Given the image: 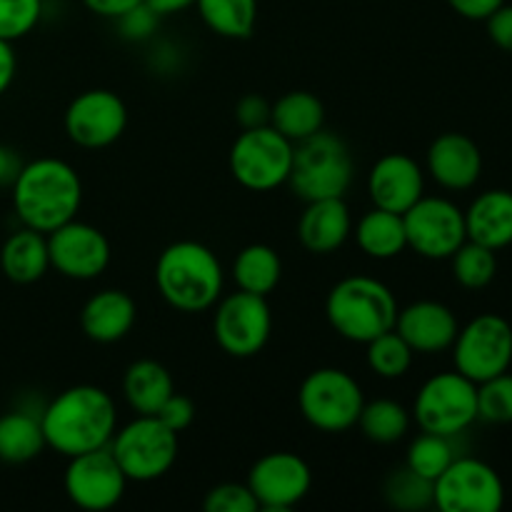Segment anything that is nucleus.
<instances>
[{
  "instance_id": "f257e3e1",
  "label": "nucleus",
  "mask_w": 512,
  "mask_h": 512,
  "mask_svg": "<svg viewBox=\"0 0 512 512\" xmlns=\"http://www.w3.org/2000/svg\"><path fill=\"white\" fill-rule=\"evenodd\" d=\"M45 445L73 458L108 448L118 430V408L110 393L98 385H73L55 395L40 413Z\"/></svg>"
},
{
  "instance_id": "f03ea898",
  "label": "nucleus",
  "mask_w": 512,
  "mask_h": 512,
  "mask_svg": "<svg viewBox=\"0 0 512 512\" xmlns=\"http://www.w3.org/2000/svg\"><path fill=\"white\" fill-rule=\"evenodd\" d=\"M10 190L20 223L45 235L78 218L83 205V180L73 165L60 158L25 163Z\"/></svg>"
},
{
  "instance_id": "7ed1b4c3",
  "label": "nucleus",
  "mask_w": 512,
  "mask_h": 512,
  "mask_svg": "<svg viewBox=\"0 0 512 512\" xmlns=\"http://www.w3.org/2000/svg\"><path fill=\"white\" fill-rule=\"evenodd\" d=\"M153 278L160 298L178 313H203L223 298V265L198 240L170 243L155 260Z\"/></svg>"
},
{
  "instance_id": "20e7f679",
  "label": "nucleus",
  "mask_w": 512,
  "mask_h": 512,
  "mask_svg": "<svg viewBox=\"0 0 512 512\" xmlns=\"http://www.w3.org/2000/svg\"><path fill=\"white\" fill-rule=\"evenodd\" d=\"M400 305L393 290L370 275H350L325 298V318L340 338L350 343H370L395 328Z\"/></svg>"
},
{
  "instance_id": "39448f33",
  "label": "nucleus",
  "mask_w": 512,
  "mask_h": 512,
  "mask_svg": "<svg viewBox=\"0 0 512 512\" xmlns=\"http://www.w3.org/2000/svg\"><path fill=\"white\" fill-rule=\"evenodd\" d=\"M355 163L348 143L330 130H318L295 143L288 185L300 200L345 198L353 183Z\"/></svg>"
},
{
  "instance_id": "423d86ee",
  "label": "nucleus",
  "mask_w": 512,
  "mask_h": 512,
  "mask_svg": "<svg viewBox=\"0 0 512 512\" xmlns=\"http://www.w3.org/2000/svg\"><path fill=\"white\" fill-rule=\"evenodd\" d=\"M108 448L128 483H153L168 475L178 460V433L158 415H135L115 430Z\"/></svg>"
},
{
  "instance_id": "0eeeda50",
  "label": "nucleus",
  "mask_w": 512,
  "mask_h": 512,
  "mask_svg": "<svg viewBox=\"0 0 512 512\" xmlns=\"http://www.w3.org/2000/svg\"><path fill=\"white\" fill-rule=\"evenodd\" d=\"M363 405L365 395L360 383L340 368H318L300 383V415L320 433H345L355 428Z\"/></svg>"
},
{
  "instance_id": "6e6552de",
  "label": "nucleus",
  "mask_w": 512,
  "mask_h": 512,
  "mask_svg": "<svg viewBox=\"0 0 512 512\" xmlns=\"http://www.w3.org/2000/svg\"><path fill=\"white\" fill-rule=\"evenodd\" d=\"M413 418L423 433L458 438L478 420V383L458 370L433 375L415 395Z\"/></svg>"
},
{
  "instance_id": "1a4fd4ad",
  "label": "nucleus",
  "mask_w": 512,
  "mask_h": 512,
  "mask_svg": "<svg viewBox=\"0 0 512 512\" xmlns=\"http://www.w3.org/2000/svg\"><path fill=\"white\" fill-rule=\"evenodd\" d=\"M295 143H290L273 125L248 128L235 138L230 148L228 165L235 183L253 193H270V190L288 185L290 168H293Z\"/></svg>"
},
{
  "instance_id": "9d476101",
  "label": "nucleus",
  "mask_w": 512,
  "mask_h": 512,
  "mask_svg": "<svg viewBox=\"0 0 512 512\" xmlns=\"http://www.w3.org/2000/svg\"><path fill=\"white\" fill-rule=\"evenodd\" d=\"M215 343L230 358H255L268 345L273 333V313L263 295L230 293L213 305Z\"/></svg>"
},
{
  "instance_id": "9b49d317",
  "label": "nucleus",
  "mask_w": 512,
  "mask_h": 512,
  "mask_svg": "<svg viewBox=\"0 0 512 512\" xmlns=\"http://www.w3.org/2000/svg\"><path fill=\"white\" fill-rule=\"evenodd\" d=\"M453 363L455 370L473 383H483L510 370L512 325L498 313L473 318L455 335Z\"/></svg>"
},
{
  "instance_id": "f8f14e48",
  "label": "nucleus",
  "mask_w": 512,
  "mask_h": 512,
  "mask_svg": "<svg viewBox=\"0 0 512 512\" xmlns=\"http://www.w3.org/2000/svg\"><path fill=\"white\" fill-rule=\"evenodd\" d=\"M505 505L503 478L478 458H455L435 480L440 512H498Z\"/></svg>"
},
{
  "instance_id": "ddd939ff",
  "label": "nucleus",
  "mask_w": 512,
  "mask_h": 512,
  "mask_svg": "<svg viewBox=\"0 0 512 512\" xmlns=\"http://www.w3.org/2000/svg\"><path fill=\"white\" fill-rule=\"evenodd\" d=\"M408 248L420 258L448 260L468 240L465 210L448 198H423L403 213Z\"/></svg>"
},
{
  "instance_id": "4468645a",
  "label": "nucleus",
  "mask_w": 512,
  "mask_h": 512,
  "mask_svg": "<svg viewBox=\"0 0 512 512\" xmlns=\"http://www.w3.org/2000/svg\"><path fill=\"white\" fill-rule=\"evenodd\" d=\"M63 128L70 143H75L78 148H108L123 138L125 128H128V108L113 90H83L65 108Z\"/></svg>"
},
{
  "instance_id": "2eb2a0df",
  "label": "nucleus",
  "mask_w": 512,
  "mask_h": 512,
  "mask_svg": "<svg viewBox=\"0 0 512 512\" xmlns=\"http://www.w3.org/2000/svg\"><path fill=\"white\" fill-rule=\"evenodd\" d=\"M63 485L65 495L75 508L105 512L113 510L125 498L128 478L120 470L110 448H98L68 458Z\"/></svg>"
},
{
  "instance_id": "dca6fc26",
  "label": "nucleus",
  "mask_w": 512,
  "mask_h": 512,
  "mask_svg": "<svg viewBox=\"0 0 512 512\" xmlns=\"http://www.w3.org/2000/svg\"><path fill=\"white\" fill-rule=\"evenodd\" d=\"M245 483L260 510L285 512L308 498L313 488V470L300 455L278 450L255 460Z\"/></svg>"
},
{
  "instance_id": "f3484780",
  "label": "nucleus",
  "mask_w": 512,
  "mask_h": 512,
  "mask_svg": "<svg viewBox=\"0 0 512 512\" xmlns=\"http://www.w3.org/2000/svg\"><path fill=\"white\" fill-rule=\"evenodd\" d=\"M50 268L68 280H95L108 270L113 248L103 230L73 218L48 233Z\"/></svg>"
},
{
  "instance_id": "a211bd4d",
  "label": "nucleus",
  "mask_w": 512,
  "mask_h": 512,
  "mask_svg": "<svg viewBox=\"0 0 512 512\" xmlns=\"http://www.w3.org/2000/svg\"><path fill=\"white\" fill-rule=\"evenodd\" d=\"M368 195L373 208L403 215L425 195V170L405 153H388L370 168Z\"/></svg>"
},
{
  "instance_id": "6ab92c4d",
  "label": "nucleus",
  "mask_w": 512,
  "mask_h": 512,
  "mask_svg": "<svg viewBox=\"0 0 512 512\" xmlns=\"http://www.w3.org/2000/svg\"><path fill=\"white\" fill-rule=\"evenodd\" d=\"M460 323L453 310L438 300H418L408 308H400L395 320V333L413 348V353L435 355L450 350L458 335Z\"/></svg>"
},
{
  "instance_id": "aec40b11",
  "label": "nucleus",
  "mask_w": 512,
  "mask_h": 512,
  "mask_svg": "<svg viewBox=\"0 0 512 512\" xmlns=\"http://www.w3.org/2000/svg\"><path fill=\"white\" fill-rule=\"evenodd\" d=\"M430 178L445 190H470L483 175V153L465 133H443L425 155Z\"/></svg>"
},
{
  "instance_id": "412c9836",
  "label": "nucleus",
  "mask_w": 512,
  "mask_h": 512,
  "mask_svg": "<svg viewBox=\"0 0 512 512\" xmlns=\"http://www.w3.org/2000/svg\"><path fill=\"white\" fill-rule=\"evenodd\" d=\"M138 320V305L130 293L115 288L98 290L80 310V328L93 343L110 345L128 338Z\"/></svg>"
},
{
  "instance_id": "4be33fe9",
  "label": "nucleus",
  "mask_w": 512,
  "mask_h": 512,
  "mask_svg": "<svg viewBox=\"0 0 512 512\" xmlns=\"http://www.w3.org/2000/svg\"><path fill=\"white\" fill-rule=\"evenodd\" d=\"M353 233V215L345 198L310 200L298 220V240L308 253L330 255Z\"/></svg>"
},
{
  "instance_id": "5701e85b",
  "label": "nucleus",
  "mask_w": 512,
  "mask_h": 512,
  "mask_svg": "<svg viewBox=\"0 0 512 512\" xmlns=\"http://www.w3.org/2000/svg\"><path fill=\"white\" fill-rule=\"evenodd\" d=\"M465 233L468 240L490 250H503L512 245V193L495 188L485 190L465 210Z\"/></svg>"
},
{
  "instance_id": "b1692460",
  "label": "nucleus",
  "mask_w": 512,
  "mask_h": 512,
  "mask_svg": "<svg viewBox=\"0 0 512 512\" xmlns=\"http://www.w3.org/2000/svg\"><path fill=\"white\" fill-rule=\"evenodd\" d=\"M0 270L10 283H38L50 270L48 235L33 228H20L0 248Z\"/></svg>"
},
{
  "instance_id": "393cba45",
  "label": "nucleus",
  "mask_w": 512,
  "mask_h": 512,
  "mask_svg": "<svg viewBox=\"0 0 512 512\" xmlns=\"http://www.w3.org/2000/svg\"><path fill=\"white\" fill-rule=\"evenodd\" d=\"M175 393L170 370L158 360H135L123 375V395L135 415H155Z\"/></svg>"
},
{
  "instance_id": "a878e982",
  "label": "nucleus",
  "mask_w": 512,
  "mask_h": 512,
  "mask_svg": "<svg viewBox=\"0 0 512 512\" xmlns=\"http://www.w3.org/2000/svg\"><path fill=\"white\" fill-rule=\"evenodd\" d=\"M270 125L290 143L310 138L325 125V105L310 90H290L270 105Z\"/></svg>"
},
{
  "instance_id": "bb28decb",
  "label": "nucleus",
  "mask_w": 512,
  "mask_h": 512,
  "mask_svg": "<svg viewBox=\"0 0 512 512\" xmlns=\"http://www.w3.org/2000/svg\"><path fill=\"white\" fill-rule=\"evenodd\" d=\"M355 243L373 260L398 258L408 248L403 215L390 213V210L383 208H373L355 225Z\"/></svg>"
},
{
  "instance_id": "cd10ccee",
  "label": "nucleus",
  "mask_w": 512,
  "mask_h": 512,
  "mask_svg": "<svg viewBox=\"0 0 512 512\" xmlns=\"http://www.w3.org/2000/svg\"><path fill=\"white\" fill-rule=\"evenodd\" d=\"M283 278V260L278 250L265 243L245 245L233 260V280L238 290L268 298Z\"/></svg>"
},
{
  "instance_id": "c85d7f7f",
  "label": "nucleus",
  "mask_w": 512,
  "mask_h": 512,
  "mask_svg": "<svg viewBox=\"0 0 512 512\" xmlns=\"http://www.w3.org/2000/svg\"><path fill=\"white\" fill-rule=\"evenodd\" d=\"M45 435L40 418L13 410V413L0 415V460L8 465H23L38 458L43 453Z\"/></svg>"
},
{
  "instance_id": "c756f323",
  "label": "nucleus",
  "mask_w": 512,
  "mask_h": 512,
  "mask_svg": "<svg viewBox=\"0 0 512 512\" xmlns=\"http://www.w3.org/2000/svg\"><path fill=\"white\" fill-rule=\"evenodd\" d=\"M200 20L215 35L228 40H245L258 23V0H195Z\"/></svg>"
},
{
  "instance_id": "7c9ffc66",
  "label": "nucleus",
  "mask_w": 512,
  "mask_h": 512,
  "mask_svg": "<svg viewBox=\"0 0 512 512\" xmlns=\"http://www.w3.org/2000/svg\"><path fill=\"white\" fill-rule=\"evenodd\" d=\"M413 415L403 408L400 403L390 398L370 400L363 405L358 418V428L370 443L378 445H393L408 435Z\"/></svg>"
},
{
  "instance_id": "2f4dec72",
  "label": "nucleus",
  "mask_w": 512,
  "mask_h": 512,
  "mask_svg": "<svg viewBox=\"0 0 512 512\" xmlns=\"http://www.w3.org/2000/svg\"><path fill=\"white\" fill-rule=\"evenodd\" d=\"M383 498L388 508L400 512L430 510L435 508V483L403 465L385 478Z\"/></svg>"
},
{
  "instance_id": "473e14b6",
  "label": "nucleus",
  "mask_w": 512,
  "mask_h": 512,
  "mask_svg": "<svg viewBox=\"0 0 512 512\" xmlns=\"http://www.w3.org/2000/svg\"><path fill=\"white\" fill-rule=\"evenodd\" d=\"M450 268H453V278L465 290H483L488 288L498 273V258L495 250L485 248V245L475 243V240H465L453 255H450Z\"/></svg>"
},
{
  "instance_id": "72a5a7b5",
  "label": "nucleus",
  "mask_w": 512,
  "mask_h": 512,
  "mask_svg": "<svg viewBox=\"0 0 512 512\" xmlns=\"http://www.w3.org/2000/svg\"><path fill=\"white\" fill-rule=\"evenodd\" d=\"M365 360H368V368L378 378L398 380L410 373L415 353L393 328L388 333L378 335L375 340H370V343H365Z\"/></svg>"
},
{
  "instance_id": "f704fd0d",
  "label": "nucleus",
  "mask_w": 512,
  "mask_h": 512,
  "mask_svg": "<svg viewBox=\"0 0 512 512\" xmlns=\"http://www.w3.org/2000/svg\"><path fill=\"white\" fill-rule=\"evenodd\" d=\"M455 458H458V455H455L453 438H445V435L435 433H420L418 438L408 445L405 465L435 483Z\"/></svg>"
},
{
  "instance_id": "c9c22d12",
  "label": "nucleus",
  "mask_w": 512,
  "mask_h": 512,
  "mask_svg": "<svg viewBox=\"0 0 512 512\" xmlns=\"http://www.w3.org/2000/svg\"><path fill=\"white\" fill-rule=\"evenodd\" d=\"M478 420L490 425L512 423V373L495 375V378L478 383Z\"/></svg>"
},
{
  "instance_id": "e433bc0d",
  "label": "nucleus",
  "mask_w": 512,
  "mask_h": 512,
  "mask_svg": "<svg viewBox=\"0 0 512 512\" xmlns=\"http://www.w3.org/2000/svg\"><path fill=\"white\" fill-rule=\"evenodd\" d=\"M43 18V0H0V40L25 38Z\"/></svg>"
},
{
  "instance_id": "4c0bfd02",
  "label": "nucleus",
  "mask_w": 512,
  "mask_h": 512,
  "mask_svg": "<svg viewBox=\"0 0 512 512\" xmlns=\"http://www.w3.org/2000/svg\"><path fill=\"white\" fill-rule=\"evenodd\" d=\"M203 508L205 512H258L260 505L248 483H220L208 490Z\"/></svg>"
},
{
  "instance_id": "58836bf2",
  "label": "nucleus",
  "mask_w": 512,
  "mask_h": 512,
  "mask_svg": "<svg viewBox=\"0 0 512 512\" xmlns=\"http://www.w3.org/2000/svg\"><path fill=\"white\" fill-rule=\"evenodd\" d=\"M158 23H160V15L155 13L145 0L115 20L120 38L130 40V43H143V40L153 38V33L158 30Z\"/></svg>"
},
{
  "instance_id": "ea45409f",
  "label": "nucleus",
  "mask_w": 512,
  "mask_h": 512,
  "mask_svg": "<svg viewBox=\"0 0 512 512\" xmlns=\"http://www.w3.org/2000/svg\"><path fill=\"white\" fill-rule=\"evenodd\" d=\"M155 415H158V418L163 420L170 430H175V433L180 435L183 430H188L190 425H193L195 405H193V400L185 398V395L173 393L168 400H165L163 408H160Z\"/></svg>"
},
{
  "instance_id": "a19ab883",
  "label": "nucleus",
  "mask_w": 512,
  "mask_h": 512,
  "mask_svg": "<svg viewBox=\"0 0 512 512\" xmlns=\"http://www.w3.org/2000/svg\"><path fill=\"white\" fill-rule=\"evenodd\" d=\"M235 120L243 130L260 128V125L270 123V103L258 93H248L238 100L235 105Z\"/></svg>"
},
{
  "instance_id": "79ce46f5",
  "label": "nucleus",
  "mask_w": 512,
  "mask_h": 512,
  "mask_svg": "<svg viewBox=\"0 0 512 512\" xmlns=\"http://www.w3.org/2000/svg\"><path fill=\"white\" fill-rule=\"evenodd\" d=\"M485 25H488L490 40L505 53H512V5H500L493 15L485 18Z\"/></svg>"
},
{
  "instance_id": "37998d69",
  "label": "nucleus",
  "mask_w": 512,
  "mask_h": 512,
  "mask_svg": "<svg viewBox=\"0 0 512 512\" xmlns=\"http://www.w3.org/2000/svg\"><path fill=\"white\" fill-rule=\"evenodd\" d=\"M505 0H448L450 8L465 20H485L503 5Z\"/></svg>"
},
{
  "instance_id": "c03bdc74",
  "label": "nucleus",
  "mask_w": 512,
  "mask_h": 512,
  "mask_svg": "<svg viewBox=\"0 0 512 512\" xmlns=\"http://www.w3.org/2000/svg\"><path fill=\"white\" fill-rule=\"evenodd\" d=\"M140 3H143V0H83V5L90 13L105 20H118L120 15L128 13L130 8H135V5Z\"/></svg>"
},
{
  "instance_id": "a18cd8bd",
  "label": "nucleus",
  "mask_w": 512,
  "mask_h": 512,
  "mask_svg": "<svg viewBox=\"0 0 512 512\" xmlns=\"http://www.w3.org/2000/svg\"><path fill=\"white\" fill-rule=\"evenodd\" d=\"M23 158L10 145H0V188H13L15 178L23 170Z\"/></svg>"
},
{
  "instance_id": "49530a36",
  "label": "nucleus",
  "mask_w": 512,
  "mask_h": 512,
  "mask_svg": "<svg viewBox=\"0 0 512 512\" xmlns=\"http://www.w3.org/2000/svg\"><path fill=\"white\" fill-rule=\"evenodd\" d=\"M15 73H18V58H15L13 43L0 40V95L8 93V88L15 80Z\"/></svg>"
},
{
  "instance_id": "de8ad7c7",
  "label": "nucleus",
  "mask_w": 512,
  "mask_h": 512,
  "mask_svg": "<svg viewBox=\"0 0 512 512\" xmlns=\"http://www.w3.org/2000/svg\"><path fill=\"white\" fill-rule=\"evenodd\" d=\"M145 3H148L160 18H163V15H173V13H180V10L190 8V5H195V0H145Z\"/></svg>"
}]
</instances>
